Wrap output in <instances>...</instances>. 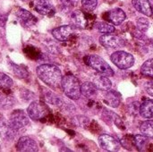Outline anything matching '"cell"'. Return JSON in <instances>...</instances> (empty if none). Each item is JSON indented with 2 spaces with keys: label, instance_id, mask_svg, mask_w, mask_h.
I'll list each match as a JSON object with an SVG mask.
<instances>
[{
  "label": "cell",
  "instance_id": "26",
  "mask_svg": "<svg viewBox=\"0 0 153 152\" xmlns=\"http://www.w3.org/2000/svg\"><path fill=\"white\" fill-rule=\"evenodd\" d=\"M137 28L138 30L141 31V32H146L150 27V22H149V20L144 18V17H140L137 19Z\"/></svg>",
  "mask_w": 153,
  "mask_h": 152
},
{
  "label": "cell",
  "instance_id": "28",
  "mask_svg": "<svg viewBox=\"0 0 153 152\" xmlns=\"http://www.w3.org/2000/svg\"><path fill=\"white\" fill-rule=\"evenodd\" d=\"M12 65V70L13 72V73L19 77V78H25L28 76V73L26 72V70L22 69L20 65H14V64H11Z\"/></svg>",
  "mask_w": 153,
  "mask_h": 152
},
{
  "label": "cell",
  "instance_id": "6",
  "mask_svg": "<svg viewBox=\"0 0 153 152\" xmlns=\"http://www.w3.org/2000/svg\"><path fill=\"white\" fill-rule=\"evenodd\" d=\"M100 147L107 151H118L121 148V143L115 137L108 134H101L99 137Z\"/></svg>",
  "mask_w": 153,
  "mask_h": 152
},
{
  "label": "cell",
  "instance_id": "10",
  "mask_svg": "<svg viewBox=\"0 0 153 152\" xmlns=\"http://www.w3.org/2000/svg\"><path fill=\"white\" fill-rule=\"evenodd\" d=\"M16 150L22 152H35L39 151L37 142L29 136L21 137L16 144Z\"/></svg>",
  "mask_w": 153,
  "mask_h": 152
},
{
  "label": "cell",
  "instance_id": "23",
  "mask_svg": "<svg viewBox=\"0 0 153 152\" xmlns=\"http://www.w3.org/2000/svg\"><path fill=\"white\" fill-rule=\"evenodd\" d=\"M96 29L103 34H108V33H113L115 31V27L108 22H99L96 23Z\"/></svg>",
  "mask_w": 153,
  "mask_h": 152
},
{
  "label": "cell",
  "instance_id": "9",
  "mask_svg": "<svg viewBox=\"0 0 153 152\" xmlns=\"http://www.w3.org/2000/svg\"><path fill=\"white\" fill-rule=\"evenodd\" d=\"M47 113L46 108L39 101H33L27 108V114L29 117L34 121H38L45 116Z\"/></svg>",
  "mask_w": 153,
  "mask_h": 152
},
{
  "label": "cell",
  "instance_id": "34",
  "mask_svg": "<svg viewBox=\"0 0 153 152\" xmlns=\"http://www.w3.org/2000/svg\"><path fill=\"white\" fill-rule=\"evenodd\" d=\"M145 48L147 51H149L150 53L153 54V39H148L146 40V43H145Z\"/></svg>",
  "mask_w": 153,
  "mask_h": 152
},
{
  "label": "cell",
  "instance_id": "1",
  "mask_svg": "<svg viewBox=\"0 0 153 152\" xmlns=\"http://www.w3.org/2000/svg\"><path fill=\"white\" fill-rule=\"evenodd\" d=\"M38 77L47 85L52 88H58L61 86L62 73L60 69L54 65H41L37 68Z\"/></svg>",
  "mask_w": 153,
  "mask_h": 152
},
{
  "label": "cell",
  "instance_id": "36",
  "mask_svg": "<svg viewBox=\"0 0 153 152\" xmlns=\"http://www.w3.org/2000/svg\"><path fill=\"white\" fill-rule=\"evenodd\" d=\"M22 1H26V0H22Z\"/></svg>",
  "mask_w": 153,
  "mask_h": 152
},
{
  "label": "cell",
  "instance_id": "32",
  "mask_svg": "<svg viewBox=\"0 0 153 152\" xmlns=\"http://www.w3.org/2000/svg\"><path fill=\"white\" fill-rule=\"evenodd\" d=\"M10 104H11L10 103V99L7 97L0 94V108H9V107H7V105H9L11 107L12 105H10Z\"/></svg>",
  "mask_w": 153,
  "mask_h": 152
},
{
  "label": "cell",
  "instance_id": "7",
  "mask_svg": "<svg viewBox=\"0 0 153 152\" xmlns=\"http://www.w3.org/2000/svg\"><path fill=\"white\" fill-rule=\"evenodd\" d=\"M100 43L107 48H118L125 45V41L118 36L113 35L112 33L103 34L99 39Z\"/></svg>",
  "mask_w": 153,
  "mask_h": 152
},
{
  "label": "cell",
  "instance_id": "31",
  "mask_svg": "<svg viewBox=\"0 0 153 152\" xmlns=\"http://www.w3.org/2000/svg\"><path fill=\"white\" fill-rule=\"evenodd\" d=\"M145 91L150 95L153 97V81H146L143 84Z\"/></svg>",
  "mask_w": 153,
  "mask_h": 152
},
{
  "label": "cell",
  "instance_id": "14",
  "mask_svg": "<svg viewBox=\"0 0 153 152\" xmlns=\"http://www.w3.org/2000/svg\"><path fill=\"white\" fill-rule=\"evenodd\" d=\"M93 83L95 84L98 90L102 91H108L111 90L112 87V82L109 78L107 75L100 73H97L96 76L93 78Z\"/></svg>",
  "mask_w": 153,
  "mask_h": 152
},
{
  "label": "cell",
  "instance_id": "22",
  "mask_svg": "<svg viewBox=\"0 0 153 152\" xmlns=\"http://www.w3.org/2000/svg\"><path fill=\"white\" fill-rule=\"evenodd\" d=\"M141 73L143 76L153 79V58H151L143 63L141 67Z\"/></svg>",
  "mask_w": 153,
  "mask_h": 152
},
{
  "label": "cell",
  "instance_id": "18",
  "mask_svg": "<svg viewBox=\"0 0 153 152\" xmlns=\"http://www.w3.org/2000/svg\"><path fill=\"white\" fill-rule=\"evenodd\" d=\"M106 92L107 93L105 94V97H104V102L111 108H117L121 102L120 95L117 91L111 90H109Z\"/></svg>",
  "mask_w": 153,
  "mask_h": 152
},
{
  "label": "cell",
  "instance_id": "11",
  "mask_svg": "<svg viewBox=\"0 0 153 152\" xmlns=\"http://www.w3.org/2000/svg\"><path fill=\"white\" fill-rule=\"evenodd\" d=\"M33 4L34 9L40 14L50 15L55 12L54 5L50 0H34Z\"/></svg>",
  "mask_w": 153,
  "mask_h": 152
},
{
  "label": "cell",
  "instance_id": "20",
  "mask_svg": "<svg viewBox=\"0 0 153 152\" xmlns=\"http://www.w3.org/2000/svg\"><path fill=\"white\" fill-rule=\"evenodd\" d=\"M140 115L146 119L153 117V99H147L141 104Z\"/></svg>",
  "mask_w": 153,
  "mask_h": 152
},
{
  "label": "cell",
  "instance_id": "3",
  "mask_svg": "<svg viewBox=\"0 0 153 152\" xmlns=\"http://www.w3.org/2000/svg\"><path fill=\"white\" fill-rule=\"evenodd\" d=\"M86 64L100 73H103L110 77L114 75V71L111 68V66L100 56L97 55L89 56L86 58Z\"/></svg>",
  "mask_w": 153,
  "mask_h": 152
},
{
  "label": "cell",
  "instance_id": "27",
  "mask_svg": "<svg viewBox=\"0 0 153 152\" xmlns=\"http://www.w3.org/2000/svg\"><path fill=\"white\" fill-rule=\"evenodd\" d=\"M82 5L84 10L91 12L97 7L98 0H82Z\"/></svg>",
  "mask_w": 153,
  "mask_h": 152
},
{
  "label": "cell",
  "instance_id": "30",
  "mask_svg": "<svg viewBox=\"0 0 153 152\" xmlns=\"http://www.w3.org/2000/svg\"><path fill=\"white\" fill-rule=\"evenodd\" d=\"M74 123L77 126L85 127L89 125V118L84 116H78L74 118Z\"/></svg>",
  "mask_w": 153,
  "mask_h": 152
},
{
  "label": "cell",
  "instance_id": "13",
  "mask_svg": "<svg viewBox=\"0 0 153 152\" xmlns=\"http://www.w3.org/2000/svg\"><path fill=\"white\" fill-rule=\"evenodd\" d=\"M16 16L19 19L20 22L25 27L33 26L37 22V18L32 13L22 8H19L16 11Z\"/></svg>",
  "mask_w": 153,
  "mask_h": 152
},
{
  "label": "cell",
  "instance_id": "8",
  "mask_svg": "<svg viewBox=\"0 0 153 152\" xmlns=\"http://www.w3.org/2000/svg\"><path fill=\"white\" fill-rule=\"evenodd\" d=\"M17 131L11 125L9 120L0 115V137L4 141H12L14 139Z\"/></svg>",
  "mask_w": 153,
  "mask_h": 152
},
{
  "label": "cell",
  "instance_id": "21",
  "mask_svg": "<svg viewBox=\"0 0 153 152\" xmlns=\"http://www.w3.org/2000/svg\"><path fill=\"white\" fill-rule=\"evenodd\" d=\"M140 130L143 135H145L148 138L153 139V121L152 120H147L141 124Z\"/></svg>",
  "mask_w": 153,
  "mask_h": 152
},
{
  "label": "cell",
  "instance_id": "4",
  "mask_svg": "<svg viewBox=\"0 0 153 152\" xmlns=\"http://www.w3.org/2000/svg\"><path fill=\"white\" fill-rule=\"evenodd\" d=\"M113 64L119 69H128L134 64V57L126 51H116L110 56Z\"/></svg>",
  "mask_w": 153,
  "mask_h": 152
},
{
  "label": "cell",
  "instance_id": "19",
  "mask_svg": "<svg viewBox=\"0 0 153 152\" xmlns=\"http://www.w3.org/2000/svg\"><path fill=\"white\" fill-rule=\"evenodd\" d=\"M71 22L74 27L79 28V29H84L87 21L83 15V13L81 11H74L71 15Z\"/></svg>",
  "mask_w": 153,
  "mask_h": 152
},
{
  "label": "cell",
  "instance_id": "16",
  "mask_svg": "<svg viewBox=\"0 0 153 152\" xmlns=\"http://www.w3.org/2000/svg\"><path fill=\"white\" fill-rule=\"evenodd\" d=\"M134 8L146 16H152L153 9L149 0H133Z\"/></svg>",
  "mask_w": 153,
  "mask_h": 152
},
{
  "label": "cell",
  "instance_id": "12",
  "mask_svg": "<svg viewBox=\"0 0 153 152\" xmlns=\"http://www.w3.org/2000/svg\"><path fill=\"white\" fill-rule=\"evenodd\" d=\"M74 32L73 26L71 25H63L57 27L52 30L53 37L58 41H66Z\"/></svg>",
  "mask_w": 153,
  "mask_h": 152
},
{
  "label": "cell",
  "instance_id": "15",
  "mask_svg": "<svg viewBox=\"0 0 153 152\" xmlns=\"http://www.w3.org/2000/svg\"><path fill=\"white\" fill-rule=\"evenodd\" d=\"M107 19L114 25H120L126 19V14L121 8H114L107 13Z\"/></svg>",
  "mask_w": 153,
  "mask_h": 152
},
{
  "label": "cell",
  "instance_id": "24",
  "mask_svg": "<svg viewBox=\"0 0 153 152\" xmlns=\"http://www.w3.org/2000/svg\"><path fill=\"white\" fill-rule=\"evenodd\" d=\"M148 137H146L145 135H135L134 139V143L135 145V147L137 148L138 151H143L148 143Z\"/></svg>",
  "mask_w": 153,
  "mask_h": 152
},
{
  "label": "cell",
  "instance_id": "29",
  "mask_svg": "<svg viewBox=\"0 0 153 152\" xmlns=\"http://www.w3.org/2000/svg\"><path fill=\"white\" fill-rule=\"evenodd\" d=\"M140 108H141V103L138 101H134L131 104L128 105L127 110L130 115L132 116H137L140 114Z\"/></svg>",
  "mask_w": 153,
  "mask_h": 152
},
{
  "label": "cell",
  "instance_id": "5",
  "mask_svg": "<svg viewBox=\"0 0 153 152\" xmlns=\"http://www.w3.org/2000/svg\"><path fill=\"white\" fill-rule=\"evenodd\" d=\"M9 122L11 125L18 131L29 125V116L22 110H15L10 115Z\"/></svg>",
  "mask_w": 153,
  "mask_h": 152
},
{
  "label": "cell",
  "instance_id": "17",
  "mask_svg": "<svg viewBox=\"0 0 153 152\" xmlns=\"http://www.w3.org/2000/svg\"><path fill=\"white\" fill-rule=\"evenodd\" d=\"M98 89L93 82H86L81 85V92L82 95L89 99H92L97 97Z\"/></svg>",
  "mask_w": 153,
  "mask_h": 152
},
{
  "label": "cell",
  "instance_id": "25",
  "mask_svg": "<svg viewBox=\"0 0 153 152\" xmlns=\"http://www.w3.org/2000/svg\"><path fill=\"white\" fill-rule=\"evenodd\" d=\"M13 80L7 74L0 72V88L9 89L13 86Z\"/></svg>",
  "mask_w": 153,
  "mask_h": 152
},
{
  "label": "cell",
  "instance_id": "33",
  "mask_svg": "<svg viewBox=\"0 0 153 152\" xmlns=\"http://www.w3.org/2000/svg\"><path fill=\"white\" fill-rule=\"evenodd\" d=\"M66 6H75L77 5L79 0H60Z\"/></svg>",
  "mask_w": 153,
  "mask_h": 152
},
{
  "label": "cell",
  "instance_id": "2",
  "mask_svg": "<svg viewBox=\"0 0 153 152\" xmlns=\"http://www.w3.org/2000/svg\"><path fill=\"white\" fill-rule=\"evenodd\" d=\"M61 87L65 96L69 99L77 100L81 98V84L79 80L75 76L72 74H67L64 76L62 78Z\"/></svg>",
  "mask_w": 153,
  "mask_h": 152
},
{
  "label": "cell",
  "instance_id": "35",
  "mask_svg": "<svg viewBox=\"0 0 153 152\" xmlns=\"http://www.w3.org/2000/svg\"><path fill=\"white\" fill-rule=\"evenodd\" d=\"M152 4H153V0H152Z\"/></svg>",
  "mask_w": 153,
  "mask_h": 152
}]
</instances>
